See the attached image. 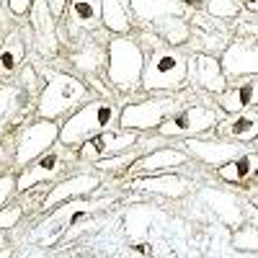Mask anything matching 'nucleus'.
I'll return each instance as SVG.
<instances>
[{"instance_id":"f257e3e1","label":"nucleus","mask_w":258,"mask_h":258,"mask_svg":"<svg viewBox=\"0 0 258 258\" xmlns=\"http://www.w3.org/2000/svg\"><path fill=\"white\" fill-rule=\"evenodd\" d=\"M85 101H91V85L83 83L80 78L70 73L49 70L44 78V85L39 91L36 98V114L39 119H62L64 114H70L73 109L83 106Z\"/></svg>"},{"instance_id":"f03ea898","label":"nucleus","mask_w":258,"mask_h":258,"mask_svg":"<svg viewBox=\"0 0 258 258\" xmlns=\"http://www.w3.org/2000/svg\"><path fill=\"white\" fill-rule=\"evenodd\" d=\"M119 106L109 96L103 98H91L59 124V142L68 147H80L88 137L103 132V129H114L119 124Z\"/></svg>"},{"instance_id":"7ed1b4c3","label":"nucleus","mask_w":258,"mask_h":258,"mask_svg":"<svg viewBox=\"0 0 258 258\" xmlns=\"http://www.w3.org/2000/svg\"><path fill=\"white\" fill-rule=\"evenodd\" d=\"M145 49L132 36H114L106 41V80L119 93H132L142 85Z\"/></svg>"},{"instance_id":"20e7f679","label":"nucleus","mask_w":258,"mask_h":258,"mask_svg":"<svg viewBox=\"0 0 258 258\" xmlns=\"http://www.w3.org/2000/svg\"><path fill=\"white\" fill-rule=\"evenodd\" d=\"M188 85V54L176 47H158L145 59L142 85L147 93H178Z\"/></svg>"},{"instance_id":"39448f33","label":"nucleus","mask_w":258,"mask_h":258,"mask_svg":"<svg viewBox=\"0 0 258 258\" xmlns=\"http://www.w3.org/2000/svg\"><path fill=\"white\" fill-rule=\"evenodd\" d=\"M183 106V96L178 93H158L145 101H132L121 106L119 111V126L121 129H135V132H147V129H158L165 116H170L176 109Z\"/></svg>"},{"instance_id":"423d86ee","label":"nucleus","mask_w":258,"mask_h":258,"mask_svg":"<svg viewBox=\"0 0 258 258\" xmlns=\"http://www.w3.org/2000/svg\"><path fill=\"white\" fill-rule=\"evenodd\" d=\"M59 142V124L54 119H36L18 129L13 140V168L21 170Z\"/></svg>"},{"instance_id":"0eeeda50","label":"nucleus","mask_w":258,"mask_h":258,"mask_svg":"<svg viewBox=\"0 0 258 258\" xmlns=\"http://www.w3.org/2000/svg\"><path fill=\"white\" fill-rule=\"evenodd\" d=\"M220 121V111L214 106H204V103H188L176 109L170 116H165V121L158 126V135L163 140H173V137H197V135H207L212 132Z\"/></svg>"},{"instance_id":"6e6552de","label":"nucleus","mask_w":258,"mask_h":258,"mask_svg":"<svg viewBox=\"0 0 258 258\" xmlns=\"http://www.w3.org/2000/svg\"><path fill=\"white\" fill-rule=\"evenodd\" d=\"M73 163V153L68 145H52L44 155H39L36 160H31L26 168L18 170V191L26 194L36 186H44V183H54L64 168Z\"/></svg>"},{"instance_id":"1a4fd4ad","label":"nucleus","mask_w":258,"mask_h":258,"mask_svg":"<svg viewBox=\"0 0 258 258\" xmlns=\"http://www.w3.org/2000/svg\"><path fill=\"white\" fill-rule=\"evenodd\" d=\"M137 142H140V132H135V129H103V132L88 137L78 147V158L83 163H88V160L96 163L101 158L132 150Z\"/></svg>"},{"instance_id":"9d476101","label":"nucleus","mask_w":258,"mask_h":258,"mask_svg":"<svg viewBox=\"0 0 258 258\" xmlns=\"http://www.w3.org/2000/svg\"><path fill=\"white\" fill-rule=\"evenodd\" d=\"M183 150H186L194 160H202L204 165L220 168V165L230 163L232 158H238L243 150H248V145L225 140V137H220V135H214V137L197 135V137H186Z\"/></svg>"},{"instance_id":"9b49d317","label":"nucleus","mask_w":258,"mask_h":258,"mask_svg":"<svg viewBox=\"0 0 258 258\" xmlns=\"http://www.w3.org/2000/svg\"><path fill=\"white\" fill-rule=\"evenodd\" d=\"M220 62H222V70H225L227 80L258 75V39L245 36V34L235 36L225 47Z\"/></svg>"},{"instance_id":"f8f14e48","label":"nucleus","mask_w":258,"mask_h":258,"mask_svg":"<svg viewBox=\"0 0 258 258\" xmlns=\"http://www.w3.org/2000/svg\"><path fill=\"white\" fill-rule=\"evenodd\" d=\"M31 109V93L21 83L0 85V137L24 124Z\"/></svg>"},{"instance_id":"ddd939ff","label":"nucleus","mask_w":258,"mask_h":258,"mask_svg":"<svg viewBox=\"0 0 258 258\" xmlns=\"http://www.w3.org/2000/svg\"><path fill=\"white\" fill-rule=\"evenodd\" d=\"M188 83L199 85L202 91L220 96L227 88V75L222 70L220 57L212 52H194L188 57Z\"/></svg>"},{"instance_id":"4468645a","label":"nucleus","mask_w":258,"mask_h":258,"mask_svg":"<svg viewBox=\"0 0 258 258\" xmlns=\"http://www.w3.org/2000/svg\"><path fill=\"white\" fill-rule=\"evenodd\" d=\"M101 186V173L96 170H85V173H73L62 181H54V186L47 191V197L41 199V209H54L57 204L68 202V199H78L85 197Z\"/></svg>"},{"instance_id":"2eb2a0df","label":"nucleus","mask_w":258,"mask_h":258,"mask_svg":"<svg viewBox=\"0 0 258 258\" xmlns=\"http://www.w3.org/2000/svg\"><path fill=\"white\" fill-rule=\"evenodd\" d=\"M114 199H91V202H85V199H68V202H62L52 209V214L41 222L39 227H44V230H64V227H73L78 220L83 217H88V214H96L106 207H111Z\"/></svg>"},{"instance_id":"dca6fc26","label":"nucleus","mask_w":258,"mask_h":258,"mask_svg":"<svg viewBox=\"0 0 258 258\" xmlns=\"http://www.w3.org/2000/svg\"><path fill=\"white\" fill-rule=\"evenodd\" d=\"M129 186L137 191H147V194H158V197H170V199H181L191 191V181L183 176H176L170 170H160V173H147V176H137L129 181Z\"/></svg>"},{"instance_id":"f3484780","label":"nucleus","mask_w":258,"mask_h":258,"mask_svg":"<svg viewBox=\"0 0 258 258\" xmlns=\"http://www.w3.org/2000/svg\"><path fill=\"white\" fill-rule=\"evenodd\" d=\"M217 106L225 114H240L248 109H258V75H248L240 83L227 85L217 96Z\"/></svg>"},{"instance_id":"a211bd4d","label":"nucleus","mask_w":258,"mask_h":258,"mask_svg":"<svg viewBox=\"0 0 258 258\" xmlns=\"http://www.w3.org/2000/svg\"><path fill=\"white\" fill-rule=\"evenodd\" d=\"M191 160V155L186 153L183 147H153L150 153L140 155L132 168L137 170L140 176L147 173H160V170H173V168H183Z\"/></svg>"},{"instance_id":"6ab92c4d","label":"nucleus","mask_w":258,"mask_h":258,"mask_svg":"<svg viewBox=\"0 0 258 258\" xmlns=\"http://www.w3.org/2000/svg\"><path fill=\"white\" fill-rule=\"evenodd\" d=\"M31 29L39 54H54L57 49V18L49 11L47 0H34L31 6Z\"/></svg>"},{"instance_id":"aec40b11","label":"nucleus","mask_w":258,"mask_h":258,"mask_svg":"<svg viewBox=\"0 0 258 258\" xmlns=\"http://www.w3.org/2000/svg\"><path fill=\"white\" fill-rule=\"evenodd\" d=\"M212 132H217L225 140L248 145V142L258 140V111L248 109V111H240V114H227V119H220Z\"/></svg>"},{"instance_id":"412c9836","label":"nucleus","mask_w":258,"mask_h":258,"mask_svg":"<svg viewBox=\"0 0 258 258\" xmlns=\"http://www.w3.org/2000/svg\"><path fill=\"white\" fill-rule=\"evenodd\" d=\"M129 8L137 21L153 26L168 16H191V8L183 6L181 0H129Z\"/></svg>"},{"instance_id":"4be33fe9","label":"nucleus","mask_w":258,"mask_h":258,"mask_svg":"<svg viewBox=\"0 0 258 258\" xmlns=\"http://www.w3.org/2000/svg\"><path fill=\"white\" fill-rule=\"evenodd\" d=\"M217 176L225 183H253L258 181V153L255 150H243L238 158L217 168Z\"/></svg>"},{"instance_id":"5701e85b","label":"nucleus","mask_w":258,"mask_h":258,"mask_svg":"<svg viewBox=\"0 0 258 258\" xmlns=\"http://www.w3.org/2000/svg\"><path fill=\"white\" fill-rule=\"evenodd\" d=\"M64 16H70V29L73 31L93 34L103 26L101 24V0H70Z\"/></svg>"},{"instance_id":"b1692460","label":"nucleus","mask_w":258,"mask_h":258,"mask_svg":"<svg viewBox=\"0 0 258 258\" xmlns=\"http://www.w3.org/2000/svg\"><path fill=\"white\" fill-rule=\"evenodd\" d=\"M26 62V41L21 36V29H13L0 41V80L18 73Z\"/></svg>"},{"instance_id":"393cba45","label":"nucleus","mask_w":258,"mask_h":258,"mask_svg":"<svg viewBox=\"0 0 258 258\" xmlns=\"http://www.w3.org/2000/svg\"><path fill=\"white\" fill-rule=\"evenodd\" d=\"M101 24L106 31L126 36L135 26V16L126 0H101Z\"/></svg>"},{"instance_id":"a878e982","label":"nucleus","mask_w":258,"mask_h":258,"mask_svg":"<svg viewBox=\"0 0 258 258\" xmlns=\"http://www.w3.org/2000/svg\"><path fill=\"white\" fill-rule=\"evenodd\" d=\"M70 62L75 64V70L93 75L106 64V44H101L98 39H80L75 52L70 54Z\"/></svg>"},{"instance_id":"bb28decb","label":"nucleus","mask_w":258,"mask_h":258,"mask_svg":"<svg viewBox=\"0 0 258 258\" xmlns=\"http://www.w3.org/2000/svg\"><path fill=\"white\" fill-rule=\"evenodd\" d=\"M202 194H204V199L212 204V209L217 212L227 225H240L243 222V207H240V202L235 199L232 194L212 191V188H204Z\"/></svg>"},{"instance_id":"cd10ccee","label":"nucleus","mask_w":258,"mask_h":258,"mask_svg":"<svg viewBox=\"0 0 258 258\" xmlns=\"http://www.w3.org/2000/svg\"><path fill=\"white\" fill-rule=\"evenodd\" d=\"M155 29H158V36H160L163 41H168L170 47L183 44V41H188V36H191L188 16H168V18L158 21Z\"/></svg>"},{"instance_id":"c85d7f7f","label":"nucleus","mask_w":258,"mask_h":258,"mask_svg":"<svg viewBox=\"0 0 258 258\" xmlns=\"http://www.w3.org/2000/svg\"><path fill=\"white\" fill-rule=\"evenodd\" d=\"M232 248L240 253H255L258 250V225H240L232 232Z\"/></svg>"},{"instance_id":"c756f323","label":"nucleus","mask_w":258,"mask_h":258,"mask_svg":"<svg viewBox=\"0 0 258 258\" xmlns=\"http://www.w3.org/2000/svg\"><path fill=\"white\" fill-rule=\"evenodd\" d=\"M204 11L212 18H235L243 11V3L240 0H207Z\"/></svg>"},{"instance_id":"7c9ffc66","label":"nucleus","mask_w":258,"mask_h":258,"mask_svg":"<svg viewBox=\"0 0 258 258\" xmlns=\"http://www.w3.org/2000/svg\"><path fill=\"white\" fill-rule=\"evenodd\" d=\"M140 155L132 153V150H124V153H116V155H109V158H101L96 160V170H116L121 165H132Z\"/></svg>"},{"instance_id":"2f4dec72","label":"nucleus","mask_w":258,"mask_h":258,"mask_svg":"<svg viewBox=\"0 0 258 258\" xmlns=\"http://www.w3.org/2000/svg\"><path fill=\"white\" fill-rule=\"evenodd\" d=\"M24 204H6V207H0V232H3V230H13L18 222H21V217H24Z\"/></svg>"},{"instance_id":"473e14b6","label":"nucleus","mask_w":258,"mask_h":258,"mask_svg":"<svg viewBox=\"0 0 258 258\" xmlns=\"http://www.w3.org/2000/svg\"><path fill=\"white\" fill-rule=\"evenodd\" d=\"M13 194H18V173L16 170H3L0 173V207H6Z\"/></svg>"},{"instance_id":"72a5a7b5","label":"nucleus","mask_w":258,"mask_h":258,"mask_svg":"<svg viewBox=\"0 0 258 258\" xmlns=\"http://www.w3.org/2000/svg\"><path fill=\"white\" fill-rule=\"evenodd\" d=\"M18 73H21V80H18V83L24 85V88H26L29 93H31V91L36 88V85H39V78H36V70H34V64L24 62V68H21Z\"/></svg>"},{"instance_id":"f704fd0d","label":"nucleus","mask_w":258,"mask_h":258,"mask_svg":"<svg viewBox=\"0 0 258 258\" xmlns=\"http://www.w3.org/2000/svg\"><path fill=\"white\" fill-rule=\"evenodd\" d=\"M31 6H34V0H8V8L13 16H26L31 13Z\"/></svg>"},{"instance_id":"c9c22d12","label":"nucleus","mask_w":258,"mask_h":258,"mask_svg":"<svg viewBox=\"0 0 258 258\" xmlns=\"http://www.w3.org/2000/svg\"><path fill=\"white\" fill-rule=\"evenodd\" d=\"M68 3H70V0H47V6L54 13V18H62L64 13H68Z\"/></svg>"},{"instance_id":"e433bc0d","label":"nucleus","mask_w":258,"mask_h":258,"mask_svg":"<svg viewBox=\"0 0 258 258\" xmlns=\"http://www.w3.org/2000/svg\"><path fill=\"white\" fill-rule=\"evenodd\" d=\"M240 34H245V36H255V39H258V18H255V21H245V24H240Z\"/></svg>"},{"instance_id":"4c0bfd02","label":"nucleus","mask_w":258,"mask_h":258,"mask_svg":"<svg viewBox=\"0 0 258 258\" xmlns=\"http://www.w3.org/2000/svg\"><path fill=\"white\" fill-rule=\"evenodd\" d=\"M8 160H11L8 147H6V142H0V173H3V170H8Z\"/></svg>"},{"instance_id":"58836bf2","label":"nucleus","mask_w":258,"mask_h":258,"mask_svg":"<svg viewBox=\"0 0 258 258\" xmlns=\"http://www.w3.org/2000/svg\"><path fill=\"white\" fill-rule=\"evenodd\" d=\"M183 6H188L191 11H199V8H204L207 6V0H181Z\"/></svg>"},{"instance_id":"ea45409f","label":"nucleus","mask_w":258,"mask_h":258,"mask_svg":"<svg viewBox=\"0 0 258 258\" xmlns=\"http://www.w3.org/2000/svg\"><path fill=\"white\" fill-rule=\"evenodd\" d=\"M240 3H243V8H245V11L258 13V0H240Z\"/></svg>"},{"instance_id":"a19ab883","label":"nucleus","mask_w":258,"mask_h":258,"mask_svg":"<svg viewBox=\"0 0 258 258\" xmlns=\"http://www.w3.org/2000/svg\"><path fill=\"white\" fill-rule=\"evenodd\" d=\"M250 199H253V207H258V186H255V191H250Z\"/></svg>"},{"instance_id":"79ce46f5","label":"nucleus","mask_w":258,"mask_h":258,"mask_svg":"<svg viewBox=\"0 0 258 258\" xmlns=\"http://www.w3.org/2000/svg\"><path fill=\"white\" fill-rule=\"evenodd\" d=\"M0 245H3V238H0Z\"/></svg>"}]
</instances>
